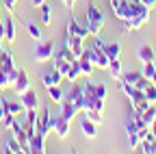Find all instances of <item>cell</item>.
Returning a JSON list of instances; mask_svg holds the SVG:
<instances>
[{
  "label": "cell",
  "mask_w": 156,
  "mask_h": 154,
  "mask_svg": "<svg viewBox=\"0 0 156 154\" xmlns=\"http://www.w3.org/2000/svg\"><path fill=\"white\" fill-rule=\"evenodd\" d=\"M150 81H152V85H156V74L152 76V78H150Z\"/></svg>",
  "instance_id": "7bdbcfd3"
},
{
  "label": "cell",
  "mask_w": 156,
  "mask_h": 154,
  "mask_svg": "<svg viewBox=\"0 0 156 154\" xmlns=\"http://www.w3.org/2000/svg\"><path fill=\"white\" fill-rule=\"evenodd\" d=\"M113 13H115V17L117 20H130V15H132V2L130 0H124V2H119L115 9H113Z\"/></svg>",
  "instance_id": "9c48e42d"
},
{
  "label": "cell",
  "mask_w": 156,
  "mask_h": 154,
  "mask_svg": "<svg viewBox=\"0 0 156 154\" xmlns=\"http://www.w3.org/2000/svg\"><path fill=\"white\" fill-rule=\"evenodd\" d=\"M87 28L93 37H98L100 30L104 28V15L95 5H89V9H87Z\"/></svg>",
  "instance_id": "7a4b0ae2"
},
{
  "label": "cell",
  "mask_w": 156,
  "mask_h": 154,
  "mask_svg": "<svg viewBox=\"0 0 156 154\" xmlns=\"http://www.w3.org/2000/svg\"><path fill=\"white\" fill-rule=\"evenodd\" d=\"M0 5H2V0H0Z\"/></svg>",
  "instance_id": "f6af8a7d"
},
{
  "label": "cell",
  "mask_w": 156,
  "mask_h": 154,
  "mask_svg": "<svg viewBox=\"0 0 156 154\" xmlns=\"http://www.w3.org/2000/svg\"><path fill=\"white\" fill-rule=\"evenodd\" d=\"M61 81H63V74L58 72L56 67H52L50 72H44V74H41V83H44V87H52V85H61Z\"/></svg>",
  "instance_id": "ba28073f"
},
{
  "label": "cell",
  "mask_w": 156,
  "mask_h": 154,
  "mask_svg": "<svg viewBox=\"0 0 156 154\" xmlns=\"http://www.w3.org/2000/svg\"><path fill=\"white\" fill-rule=\"evenodd\" d=\"M56 52H58V54H61V56H63V59H65V61H76V59H78V56H76V54L72 52V48L67 46V41H65V46H61V48H58Z\"/></svg>",
  "instance_id": "4316f807"
},
{
  "label": "cell",
  "mask_w": 156,
  "mask_h": 154,
  "mask_svg": "<svg viewBox=\"0 0 156 154\" xmlns=\"http://www.w3.org/2000/svg\"><path fill=\"white\" fill-rule=\"evenodd\" d=\"M150 128H152V132H154V134H156V120H154V124H152V126H150Z\"/></svg>",
  "instance_id": "b9f144b4"
},
{
  "label": "cell",
  "mask_w": 156,
  "mask_h": 154,
  "mask_svg": "<svg viewBox=\"0 0 156 154\" xmlns=\"http://www.w3.org/2000/svg\"><path fill=\"white\" fill-rule=\"evenodd\" d=\"M83 76V72H80V61H72V65H69V72H67V76H65V81H69V83H76L78 78Z\"/></svg>",
  "instance_id": "ac0fdd59"
},
{
  "label": "cell",
  "mask_w": 156,
  "mask_h": 154,
  "mask_svg": "<svg viewBox=\"0 0 156 154\" xmlns=\"http://www.w3.org/2000/svg\"><path fill=\"white\" fill-rule=\"evenodd\" d=\"M54 56V44H50V41H46V44H39L37 48H35V61L37 63H46V61H50Z\"/></svg>",
  "instance_id": "277c9868"
},
{
  "label": "cell",
  "mask_w": 156,
  "mask_h": 154,
  "mask_svg": "<svg viewBox=\"0 0 156 154\" xmlns=\"http://www.w3.org/2000/svg\"><path fill=\"white\" fill-rule=\"evenodd\" d=\"M145 100H147L150 104H156V85L150 83V87L145 89Z\"/></svg>",
  "instance_id": "1f68e13d"
},
{
  "label": "cell",
  "mask_w": 156,
  "mask_h": 154,
  "mask_svg": "<svg viewBox=\"0 0 156 154\" xmlns=\"http://www.w3.org/2000/svg\"><path fill=\"white\" fill-rule=\"evenodd\" d=\"M15 120H17V117H15V115H13V113H7V115H5V120H2V124H5V128H7L9 132H11V128H13V124H15Z\"/></svg>",
  "instance_id": "836d02e7"
},
{
  "label": "cell",
  "mask_w": 156,
  "mask_h": 154,
  "mask_svg": "<svg viewBox=\"0 0 156 154\" xmlns=\"http://www.w3.org/2000/svg\"><path fill=\"white\" fill-rule=\"evenodd\" d=\"M5 41H9V44H13L15 41V22L11 20H5Z\"/></svg>",
  "instance_id": "7402d4cb"
},
{
  "label": "cell",
  "mask_w": 156,
  "mask_h": 154,
  "mask_svg": "<svg viewBox=\"0 0 156 154\" xmlns=\"http://www.w3.org/2000/svg\"><path fill=\"white\" fill-rule=\"evenodd\" d=\"M150 83H152V81L147 78V76H141V78H139V81H136V83H134V87H136V89H139V91H145V89L150 87Z\"/></svg>",
  "instance_id": "d6a6232c"
},
{
  "label": "cell",
  "mask_w": 156,
  "mask_h": 154,
  "mask_svg": "<svg viewBox=\"0 0 156 154\" xmlns=\"http://www.w3.org/2000/svg\"><path fill=\"white\" fill-rule=\"evenodd\" d=\"M139 117H141V122H143L145 126H152V124H154V120H156V106H154V104H150L143 113H139Z\"/></svg>",
  "instance_id": "ffe728a7"
},
{
  "label": "cell",
  "mask_w": 156,
  "mask_h": 154,
  "mask_svg": "<svg viewBox=\"0 0 156 154\" xmlns=\"http://www.w3.org/2000/svg\"><path fill=\"white\" fill-rule=\"evenodd\" d=\"M5 115H7V109H5V102L0 100V122L5 120Z\"/></svg>",
  "instance_id": "8d00e7d4"
},
{
  "label": "cell",
  "mask_w": 156,
  "mask_h": 154,
  "mask_svg": "<svg viewBox=\"0 0 156 154\" xmlns=\"http://www.w3.org/2000/svg\"><path fill=\"white\" fill-rule=\"evenodd\" d=\"M2 50H5V46H2V41H0V54H2Z\"/></svg>",
  "instance_id": "ee69618b"
},
{
  "label": "cell",
  "mask_w": 156,
  "mask_h": 154,
  "mask_svg": "<svg viewBox=\"0 0 156 154\" xmlns=\"http://www.w3.org/2000/svg\"><path fill=\"white\" fill-rule=\"evenodd\" d=\"M11 87V81H9V74L5 72L2 63H0V89H9Z\"/></svg>",
  "instance_id": "4dcf8cb0"
},
{
  "label": "cell",
  "mask_w": 156,
  "mask_h": 154,
  "mask_svg": "<svg viewBox=\"0 0 156 154\" xmlns=\"http://www.w3.org/2000/svg\"><path fill=\"white\" fill-rule=\"evenodd\" d=\"M48 132H52V115L48 109H44V113L37 117L35 124V134H41V137H48Z\"/></svg>",
  "instance_id": "3957f363"
},
{
  "label": "cell",
  "mask_w": 156,
  "mask_h": 154,
  "mask_svg": "<svg viewBox=\"0 0 156 154\" xmlns=\"http://www.w3.org/2000/svg\"><path fill=\"white\" fill-rule=\"evenodd\" d=\"M83 95H85V91H83V87H78L76 83H72V89H69V91L65 93V98H63V100H67V102H74V104H76L78 100H80V98H83Z\"/></svg>",
  "instance_id": "2e32d148"
},
{
  "label": "cell",
  "mask_w": 156,
  "mask_h": 154,
  "mask_svg": "<svg viewBox=\"0 0 156 154\" xmlns=\"http://www.w3.org/2000/svg\"><path fill=\"white\" fill-rule=\"evenodd\" d=\"M69 35H78V37H83V39H85V37H87V35H91V33H89L87 24H85V26H80V24H78L74 17H72V20L67 22V37H69Z\"/></svg>",
  "instance_id": "7c38bea8"
},
{
  "label": "cell",
  "mask_w": 156,
  "mask_h": 154,
  "mask_svg": "<svg viewBox=\"0 0 156 154\" xmlns=\"http://www.w3.org/2000/svg\"><path fill=\"white\" fill-rule=\"evenodd\" d=\"M48 89V95H50V100L56 102V104H61L63 98H65V91L61 89V85H52V87H46Z\"/></svg>",
  "instance_id": "e0dca14e"
},
{
  "label": "cell",
  "mask_w": 156,
  "mask_h": 154,
  "mask_svg": "<svg viewBox=\"0 0 156 154\" xmlns=\"http://www.w3.org/2000/svg\"><path fill=\"white\" fill-rule=\"evenodd\" d=\"M85 115H87V120L95 122L98 126H100V124L104 122V117H102V113H100V111H95V109H87V111H85Z\"/></svg>",
  "instance_id": "83f0119b"
},
{
  "label": "cell",
  "mask_w": 156,
  "mask_h": 154,
  "mask_svg": "<svg viewBox=\"0 0 156 154\" xmlns=\"http://www.w3.org/2000/svg\"><path fill=\"white\" fill-rule=\"evenodd\" d=\"M15 2H17V0H2V5H5L9 11H15Z\"/></svg>",
  "instance_id": "d590c367"
},
{
  "label": "cell",
  "mask_w": 156,
  "mask_h": 154,
  "mask_svg": "<svg viewBox=\"0 0 156 154\" xmlns=\"http://www.w3.org/2000/svg\"><path fill=\"white\" fill-rule=\"evenodd\" d=\"M44 2H46V0H30V5H33V7H37V9H39V7H41Z\"/></svg>",
  "instance_id": "f35d334b"
},
{
  "label": "cell",
  "mask_w": 156,
  "mask_h": 154,
  "mask_svg": "<svg viewBox=\"0 0 156 154\" xmlns=\"http://www.w3.org/2000/svg\"><path fill=\"white\" fill-rule=\"evenodd\" d=\"M150 7H145L143 2H139V0H134L132 2V15L130 20H124V30H139L141 26H145L150 22Z\"/></svg>",
  "instance_id": "6da1fadb"
},
{
  "label": "cell",
  "mask_w": 156,
  "mask_h": 154,
  "mask_svg": "<svg viewBox=\"0 0 156 154\" xmlns=\"http://www.w3.org/2000/svg\"><path fill=\"white\" fill-rule=\"evenodd\" d=\"M102 50H104V54L108 56L111 61L113 59H119V52H122V48H119L117 41H102Z\"/></svg>",
  "instance_id": "5bb4252c"
},
{
  "label": "cell",
  "mask_w": 156,
  "mask_h": 154,
  "mask_svg": "<svg viewBox=\"0 0 156 154\" xmlns=\"http://www.w3.org/2000/svg\"><path fill=\"white\" fill-rule=\"evenodd\" d=\"M141 74H143V76H147V78H152V76L156 74V61H147V63H143Z\"/></svg>",
  "instance_id": "f546056e"
},
{
  "label": "cell",
  "mask_w": 156,
  "mask_h": 154,
  "mask_svg": "<svg viewBox=\"0 0 156 154\" xmlns=\"http://www.w3.org/2000/svg\"><path fill=\"white\" fill-rule=\"evenodd\" d=\"M139 2H143L145 7H150V9H154L156 7V0H139Z\"/></svg>",
  "instance_id": "74e56055"
},
{
  "label": "cell",
  "mask_w": 156,
  "mask_h": 154,
  "mask_svg": "<svg viewBox=\"0 0 156 154\" xmlns=\"http://www.w3.org/2000/svg\"><path fill=\"white\" fill-rule=\"evenodd\" d=\"M39 9H41V22H44V26H48V24L52 22V9H50V5L44 2Z\"/></svg>",
  "instance_id": "d4e9b609"
},
{
  "label": "cell",
  "mask_w": 156,
  "mask_h": 154,
  "mask_svg": "<svg viewBox=\"0 0 156 154\" xmlns=\"http://www.w3.org/2000/svg\"><path fill=\"white\" fill-rule=\"evenodd\" d=\"M78 113H80V111H78V106H76L74 102H67V100H63V102H61V113H58V115H63L67 122H72Z\"/></svg>",
  "instance_id": "4fadbf2b"
},
{
  "label": "cell",
  "mask_w": 156,
  "mask_h": 154,
  "mask_svg": "<svg viewBox=\"0 0 156 154\" xmlns=\"http://www.w3.org/2000/svg\"><path fill=\"white\" fill-rule=\"evenodd\" d=\"M28 152H33V154H44V152H46V137H41V134L30 137V139H28Z\"/></svg>",
  "instance_id": "30bf717a"
},
{
  "label": "cell",
  "mask_w": 156,
  "mask_h": 154,
  "mask_svg": "<svg viewBox=\"0 0 156 154\" xmlns=\"http://www.w3.org/2000/svg\"><path fill=\"white\" fill-rule=\"evenodd\" d=\"M0 100L5 102V109H7V113H13L15 117H24V113H26V106H24V102H22V100H7V98H2V95H0Z\"/></svg>",
  "instance_id": "52a82bcc"
},
{
  "label": "cell",
  "mask_w": 156,
  "mask_h": 154,
  "mask_svg": "<svg viewBox=\"0 0 156 154\" xmlns=\"http://www.w3.org/2000/svg\"><path fill=\"white\" fill-rule=\"evenodd\" d=\"M22 102H24V106L26 109H37L39 106V100H37V93L33 91V89H28L24 95H22Z\"/></svg>",
  "instance_id": "44dd1931"
},
{
  "label": "cell",
  "mask_w": 156,
  "mask_h": 154,
  "mask_svg": "<svg viewBox=\"0 0 156 154\" xmlns=\"http://www.w3.org/2000/svg\"><path fill=\"white\" fill-rule=\"evenodd\" d=\"M136 56H139V61H141V63L154 61V50H152V46H147V44L139 46V52H136Z\"/></svg>",
  "instance_id": "d6986e66"
},
{
  "label": "cell",
  "mask_w": 156,
  "mask_h": 154,
  "mask_svg": "<svg viewBox=\"0 0 156 154\" xmlns=\"http://www.w3.org/2000/svg\"><path fill=\"white\" fill-rule=\"evenodd\" d=\"M108 74L113 76L115 81H119V78H122L124 70H122V63H119V59H113V61H111V65H108Z\"/></svg>",
  "instance_id": "cb8c5ba5"
},
{
  "label": "cell",
  "mask_w": 156,
  "mask_h": 154,
  "mask_svg": "<svg viewBox=\"0 0 156 154\" xmlns=\"http://www.w3.org/2000/svg\"><path fill=\"white\" fill-rule=\"evenodd\" d=\"M5 152H9V154H20V152H24V148L22 145H20V141L13 137V134H11V137L7 139V145H5Z\"/></svg>",
  "instance_id": "603a6c76"
},
{
  "label": "cell",
  "mask_w": 156,
  "mask_h": 154,
  "mask_svg": "<svg viewBox=\"0 0 156 154\" xmlns=\"http://www.w3.org/2000/svg\"><path fill=\"white\" fill-rule=\"evenodd\" d=\"M26 33H28V35L33 37V39H35V41H41V28H39L37 24H33V22H28V24H26Z\"/></svg>",
  "instance_id": "484cf974"
},
{
  "label": "cell",
  "mask_w": 156,
  "mask_h": 154,
  "mask_svg": "<svg viewBox=\"0 0 156 154\" xmlns=\"http://www.w3.org/2000/svg\"><path fill=\"white\" fill-rule=\"evenodd\" d=\"M28 89H30L28 72H26V70H20V72H17V78H15V83H13V91H15L17 95H24Z\"/></svg>",
  "instance_id": "8992f818"
},
{
  "label": "cell",
  "mask_w": 156,
  "mask_h": 154,
  "mask_svg": "<svg viewBox=\"0 0 156 154\" xmlns=\"http://www.w3.org/2000/svg\"><path fill=\"white\" fill-rule=\"evenodd\" d=\"M119 2H124V0H108V5H111V9H115Z\"/></svg>",
  "instance_id": "60d3db41"
},
{
  "label": "cell",
  "mask_w": 156,
  "mask_h": 154,
  "mask_svg": "<svg viewBox=\"0 0 156 154\" xmlns=\"http://www.w3.org/2000/svg\"><path fill=\"white\" fill-rule=\"evenodd\" d=\"M141 76H143L141 72H124L119 81H124V83H130V85H134L136 81H139V78H141Z\"/></svg>",
  "instance_id": "f1b7e54d"
},
{
  "label": "cell",
  "mask_w": 156,
  "mask_h": 154,
  "mask_svg": "<svg viewBox=\"0 0 156 154\" xmlns=\"http://www.w3.org/2000/svg\"><path fill=\"white\" fill-rule=\"evenodd\" d=\"M52 132L56 134L58 139H65L69 134V122L63 117V115H56V117H52Z\"/></svg>",
  "instance_id": "5b68a950"
},
{
  "label": "cell",
  "mask_w": 156,
  "mask_h": 154,
  "mask_svg": "<svg viewBox=\"0 0 156 154\" xmlns=\"http://www.w3.org/2000/svg\"><path fill=\"white\" fill-rule=\"evenodd\" d=\"M80 128H83V132H85V137L87 139H95V134H98V124L95 122H91V120H83L80 122Z\"/></svg>",
  "instance_id": "9a60e30c"
},
{
  "label": "cell",
  "mask_w": 156,
  "mask_h": 154,
  "mask_svg": "<svg viewBox=\"0 0 156 154\" xmlns=\"http://www.w3.org/2000/svg\"><path fill=\"white\" fill-rule=\"evenodd\" d=\"M67 46L72 48V52L78 56V59H80V54L85 52V39H83V37H78V35H69V37H67Z\"/></svg>",
  "instance_id": "8fae6325"
},
{
  "label": "cell",
  "mask_w": 156,
  "mask_h": 154,
  "mask_svg": "<svg viewBox=\"0 0 156 154\" xmlns=\"http://www.w3.org/2000/svg\"><path fill=\"white\" fill-rule=\"evenodd\" d=\"M74 5H76V0H65V7H67V9H69V11H72V9H74Z\"/></svg>",
  "instance_id": "ab89813d"
},
{
  "label": "cell",
  "mask_w": 156,
  "mask_h": 154,
  "mask_svg": "<svg viewBox=\"0 0 156 154\" xmlns=\"http://www.w3.org/2000/svg\"><path fill=\"white\" fill-rule=\"evenodd\" d=\"M106 93H108V89H106V85H95V98H100V100H106Z\"/></svg>",
  "instance_id": "e575fe53"
}]
</instances>
